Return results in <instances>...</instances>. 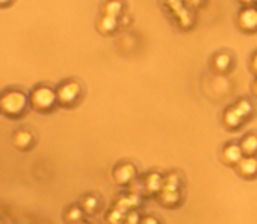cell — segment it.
I'll use <instances>...</instances> for the list:
<instances>
[{"label":"cell","instance_id":"10","mask_svg":"<svg viewBox=\"0 0 257 224\" xmlns=\"http://www.w3.org/2000/svg\"><path fill=\"white\" fill-rule=\"evenodd\" d=\"M140 203H142V196L139 193H126V194H121L117 200L114 201V207L117 210H121L122 214L130 210H139Z\"/></svg>","mask_w":257,"mask_h":224},{"label":"cell","instance_id":"23","mask_svg":"<svg viewBox=\"0 0 257 224\" xmlns=\"http://www.w3.org/2000/svg\"><path fill=\"white\" fill-rule=\"evenodd\" d=\"M142 222V215L139 210H130L124 214V224H140Z\"/></svg>","mask_w":257,"mask_h":224},{"label":"cell","instance_id":"24","mask_svg":"<svg viewBox=\"0 0 257 224\" xmlns=\"http://www.w3.org/2000/svg\"><path fill=\"white\" fill-rule=\"evenodd\" d=\"M163 4H165V7L168 11L175 13L177 9H180L182 6H186V0H163Z\"/></svg>","mask_w":257,"mask_h":224},{"label":"cell","instance_id":"5","mask_svg":"<svg viewBox=\"0 0 257 224\" xmlns=\"http://www.w3.org/2000/svg\"><path fill=\"white\" fill-rule=\"evenodd\" d=\"M236 25L243 34L257 32V6H243L238 11Z\"/></svg>","mask_w":257,"mask_h":224},{"label":"cell","instance_id":"20","mask_svg":"<svg viewBox=\"0 0 257 224\" xmlns=\"http://www.w3.org/2000/svg\"><path fill=\"white\" fill-rule=\"evenodd\" d=\"M233 105H234V109L243 116L245 121H248V119L254 116V103H252L250 98H238Z\"/></svg>","mask_w":257,"mask_h":224},{"label":"cell","instance_id":"27","mask_svg":"<svg viewBox=\"0 0 257 224\" xmlns=\"http://www.w3.org/2000/svg\"><path fill=\"white\" fill-rule=\"evenodd\" d=\"M248 67H250V72L254 74V77H257V51L252 53L250 63H248Z\"/></svg>","mask_w":257,"mask_h":224},{"label":"cell","instance_id":"3","mask_svg":"<svg viewBox=\"0 0 257 224\" xmlns=\"http://www.w3.org/2000/svg\"><path fill=\"white\" fill-rule=\"evenodd\" d=\"M137 177H139V168L132 161H121V163H117L114 170H112V179L121 187L132 186L137 180Z\"/></svg>","mask_w":257,"mask_h":224},{"label":"cell","instance_id":"7","mask_svg":"<svg viewBox=\"0 0 257 224\" xmlns=\"http://www.w3.org/2000/svg\"><path fill=\"white\" fill-rule=\"evenodd\" d=\"M210 63H212L213 72H217V74H229L234 68V55L227 49H222L212 56Z\"/></svg>","mask_w":257,"mask_h":224},{"label":"cell","instance_id":"25","mask_svg":"<svg viewBox=\"0 0 257 224\" xmlns=\"http://www.w3.org/2000/svg\"><path fill=\"white\" fill-rule=\"evenodd\" d=\"M186 6L191 9H201L206 6V0H186Z\"/></svg>","mask_w":257,"mask_h":224},{"label":"cell","instance_id":"19","mask_svg":"<svg viewBox=\"0 0 257 224\" xmlns=\"http://www.w3.org/2000/svg\"><path fill=\"white\" fill-rule=\"evenodd\" d=\"M79 205H81V208L84 210V214H88V215L96 214V212L100 210V207H102V203H100V198L95 196V194H86Z\"/></svg>","mask_w":257,"mask_h":224},{"label":"cell","instance_id":"14","mask_svg":"<svg viewBox=\"0 0 257 224\" xmlns=\"http://www.w3.org/2000/svg\"><path fill=\"white\" fill-rule=\"evenodd\" d=\"M13 146L20 151H28L34 146V135L28 130H18L13 135Z\"/></svg>","mask_w":257,"mask_h":224},{"label":"cell","instance_id":"31","mask_svg":"<svg viewBox=\"0 0 257 224\" xmlns=\"http://www.w3.org/2000/svg\"><path fill=\"white\" fill-rule=\"evenodd\" d=\"M79 224H93V222H89V221H81Z\"/></svg>","mask_w":257,"mask_h":224},{"label":"cell","instance_id":"15","mask_svg":"<svg viewBox=\"0 0 257 224\" xmlns=\"http://www.w3.org/2000/svg\"><path fill=\"white\" fill-rule=\"evenodd\" d=\"M163 184H165L163 189L180 191L184 186V175L180 172H177V170H170V172L163 173Z\"/></svg>","mask_w":257,"mask_h":224},{"label":"cell","instance_id":"26","mask_svg":"<svg viewBox=\"0 0 257 224\" xmlns=\"http://www.w3.org/2000/svg\"><path fill=\"white\" fill-rule=\"evenodd\" d=\"M140 224H163L161 222V219L159 217H156V215H142V222Z\"/></svg>","mask_w":257,"mask_h":224},{"label":"cell","instance_id":"11","mask_svg":"<svg viewBox=\"0 0 257 224\" xmlns=\"http://www.w3.org/2000/svg\"><path fill=\"white\" fill-rule=\"evenodd\" d=\"M234 170L245 180L257 179V156H243Z\"/></svg>","mask_w":257,"mask_h":224},{"label":"cell","instance_id":"12","mask_svg":"<svg viewBox=\"0 0 257 224\" xmlns=\"http://www.w3.org/2000/svg\"><path fill=\"white\" fill-rule=\"evenodd\" d=\"M173 16H175V21L177 25L180 27V30H191V28L194 27V21H196V18H194V13L191 7L187 6H182L180 9H177L175 13H172Z\"/></svg>","mask_w":257,"mask_h":224},{"label":"cell","instance_id":"18","mask_svg":"<svg viewBox=\"0 0 257 224\" xmlns=\"http://www.w3.org/2000/svg\"><path fill=\"white\" fill-rule=\"evenodd\" d=\"M124 13V4L122 0H105L102 6V14L105 16H114V18H121Z\"/></svg>","mask_w":257,"mask_h":224},{"label":"cell","instance_id":"22","mask_svg":"<svg viewBox=\"0 0 257 224\" xmlns=\"http://www.w3.org/2000/svg\"><path fill=\"white\" fill-rule=\"evenodd\" d=\"M105 224H124V214L121 210H117L115 207H112L110 210L105 214Z\"/></svg>","mask_w":257,"mask_h":224},{"label":"cell","instance_id":"30","mask_svg":"<svg viewBox=\"0 0 257 224\" xmlns=\"http://www.w3.org/2000/svg\"><path fill=\"white\" fill-rule=\"evenodd\" d=\"M13 0H0V7H7Z\"/></svg>","mask_w":257,"mask_h":224},{"label":"cell","instance_id":"6","mask_svg":"<svg viewBox=\"0 0 257 224\" xmlns=\"http://www.w3.org/2000/svg\"><path fill=\"white\" fill-rule=\"evenodd\" d=\"M243 151H241L240 142H226L220 149V161H222L226 167L234 168L243 158Z\"/></svg>","mask_w":257,"mask_h":224},{"label":"cell","instance_id":"1","mask_svg":"<svg viewBox=\"0 0 257 224\" xmlns=\"http://www.w3.org/2000/svg\"><path fill=\"white\" fill-rule=\"evenodd\" d=\"M30 107V98L20 89H7L0 95V112L7 118H21Z\"/></svg>","mask_w":257,"mask_h":224},{"label":"cell","instance_id":"8","mask_svg":"<svg viewBox=\"0 0 257 224\" xmlns=\"http://www.w3.org/2000/svg\"><path fill=\"white\" fill-rule=\"evenodd\" d=\"M220 121H222L224 128L229 130V132H236V130H240L241 126L247 123L243 119V116L234 109V105H227L226 109L222 110V118H220Z\"/></svg>","mask_w":257,"mask_h":224},{"label":"cell","instance_id":"2","mask_svg":"<svg viewBox=\"0 0 257 224\" xmlns=\"http://www.w3.org/2000/svg\"><path fill=\"white\" fill-rule=\"evenodd\" d=\"M30 98V107L37 112H49L58 103L56 89L49 88V86H37L32 89L28 95Z\"/></svg>","mask_w":257,"mask_h":224},{"label":"cell","instance_id":"4","mask_svg":"<svg viewBox=\"0 0 257 224\" xmlns=\"http://www.w3.org/2000/svg\"><path fill=\"white\" fill-rule=\"evenodd\" d=\"M81 84L75 81H67L63 84H60V88L56 89L58 95V103L61 107H74L81 98Z\"/></svg>","mask_w":257,"mask_h":224},{"label":"cell","instance_id":"17","mask_svg":"<svg viewBox=\"0 0 257 224\" xmlns=\"http://www.w3.org/2000/svg\"><path fill=\"white\" fill-rule=\"evenodd\" d=\"M240 146L245 156H257V133L248 132L240 139Z\"/></svg>","mask_w":257,"mask_h":224},{"label":"cell","instance_id":"16","mask_svg":"<svg viewBox=\"0 0 257 224\" xmlns=\"http://www.w3.org/2000/svg\"><path fill=\"white\" fill-rule=\"evenodd\" d=\"M119 18H114V16H105L102 14L98 20V23H96V27H98V32L103 35H112L115 34V32L119 30Z\"/></svg>","mask_w":257,"mask_h":224},{"label":"cell","instance_id":"29","mask_svg":"<svg viewBox=\"0 0 257 224\" xmlns=\"http://www.w3.org/2000/svg\"><path fill=\"white\" fill-rule=\"evenodd\" d=\"M241 6H257V0H238Z\"/></svg>","mask_w":257,"mask_h":224},{"label":"cell","instance_id":"9","mask_svg":"<svg viewBox=\"0 0 257 224\" xmlns=\"http://www.w3.org/2000/svg\"><path fill=\"white\" fill-rule=\"evenodd\" d=\"M165 184H163V173L159 172H149L144 177V193L147 196H156L163 191Z\"/></svg>","mask_w":257,"mask_h":224},{"label":"cell","instance_id":"21","mask_svg":"<svg viewBox=\"0 0 257 224\" xmlns=\"http://www.w3.org/2000/svg\"><path fill=\"white\" fill-rule=\"evenodd\" d=\"M84 210L81 208V205H72L65 210V221L67 224H79L81 221H84Z\"/></svg>","mask_w":257,"mask_h":224},{"label":"cell","instance_id":"13","mask_svg":"<svg viewBox=\"0 0 257 224\" xmlns=\"http://www.w3.org/2000/svg\"><path fill=\"white\" fill-rule=\"evenodd\" d=\"M158 201L166 208H177L182 205V193L175 189H163L158 194Z\"/></svg>","mask_w":257,"mask_h":224},{"label":"cell","instance_id":"28","mask_svg":"<svg viewBox=\"0 0 257 224\" xmlns=\"http://www.w3.org/2000/svg\"><path fill=\"white\" fill-rule=\"evenodd\" d=\"M250 91H252V95L257 98V77H254V81H252V86H250Z\"/></svg>","mask_w":257,"mask_h":224},{"label":"cell","instance_id":"32","mask_svg":"<svg viewBox=\"0 0 257 224\" xmlns=\"http://www.w3.org/2000/svg\"><path fill=\"white\" fill-rule=\"evenodd\" d=\"M0 224H2V222H0Z\"/></svg>","mask_w":257,"mask_h":224}]
</instances>
